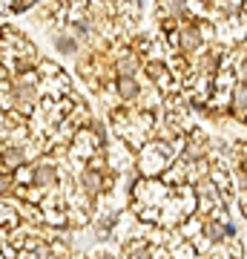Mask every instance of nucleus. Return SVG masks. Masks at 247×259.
<instances>
[{"label":"nucleus","mask_w":247,"mask_h":259,"mask_svg":"<svg viewBox=\"0 0 247 259\" xmlns=\"http://www.w3.org/2000/svg\"><path fill=\"white\" fill-rule=\"evenodd\" d=\"M32 173H35V182H32V185H37V187H52V185L58 182V167L49 164V162H40Z\"/></svg>","instance_id":"f257e3e1"},{"label":"nucleus","mask_w":247,"mask_h":259,"mask_svg":"<svg viewBox=\"0 0 247 259\" xmlns=\"http://www.w3.org/2000/svg\"><path fill=\"white\" fill-rule=\"evenodd\" d=\"M158 150H161V144H153V147H147V153H144L147 159L141 162L144 173H150V176H155L158 170H164V167H167V159H161V156H158Z\"/></svg>","instance_id":"f03ea898"},{"label":"nucleus","mask_w":247,"mask_h":259,"mask_svg":"<svg viewBox=\"0 0 247 259\" xmlns=\"http://www.w3.org/2000/svg\"><path fill=\"white\" fill-rule=\"evenodd\" d=\"M20 164H23V150H20V147H9V144H6V147H3V173H9V167H12V170H18Z\"/></svg>","instance_id":"7ed1b4c3"},{"label":"nucleus","mask_w":247,"mask_h":259,"mask_svg":"<svg viewBox=\"0 0 247 259\" xmlns=\"http://www.w3.org/2000/svg\"><path fill=\"white\" fill-rule=\"evenodd\" d=\"M118 90H121L124 98H135V95H138V84H135L132 78H126V75L118 81Z\"/></svg>","instance_id":"20e7f679"},{"label":"nucleus","mask_w":247,"mask_h":259,"mask_svg":"<svg viewBox=\"0 0 247 259\" xmlns=\"http://www.w3.org/2000/svg\"><path fill=\"white\" fill-rule=\"evenodd\" d=\"M55 46L61 49L63 55H72V52H75V40H72V37H58V43H55Z\"/></svg>","instance_id":"39448f33"},{"label":"nucleus","mask_w":247,"mask_h":259,"mask_svg":"<svg viewBox=\"0 0 247 259\" xmlns=\"http://www.w3.org/2000/svg\"><path fill=\"white\" fill-rule=\"evenodd\" d=\"M236 107H242V110H245L247 107V87H236Z\"/></svg>","instance_id":"423d86ee"},{"label":"nucleus","mask_w":247,"mask_h":259,"mask_svg":"<svg viewBox=\"0 0 247 259\" xmlns=\"http://www.w3.org/2000/svg\"><path fill=\"white\" fill-rule=\"evenodd\" d=\"M129 259H150V251L141 248V245H135V248L129 251Z\"/></svg>","instance_id":"0eeeda50"},{"label":"nucleus","mask_w":247,"mask_h":259,"mask_svg":"<svg viewBox=\"0 0 247 259\" xmlns=\"http://www.w3.org/2000/svg\"><path fill=\"white\" fill-rule=\"evenodd\" d=\"M176 259H193V248H190V245H181L178 254H176Z\"/></svg>","instance_id":"6e6552de"},{"label":"nucleus","mask_w":247,"mask_h":259,"mask_svg":"<svg viewBox=\"0 0 247 259\" xmlns=\"http://www.w3.org/2000/svg\"><path fill=\"white\" fill-rule=\"evenodd\" d=\"M242 75H245V78H247V66H245V69H242Z\"/></svg>","instance_id":"1a4fd4ad"}]
</instances>
